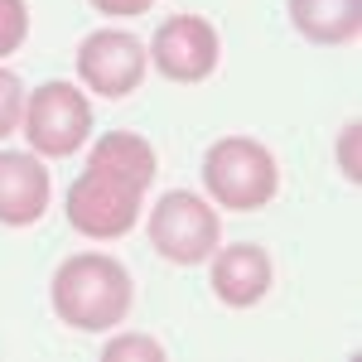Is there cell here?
I'll return each mask as SVG.
<instances>
[{
  "instance_id": "8",
  "label": "cell",
  "mask_w": 362,
  "mask_h": 362,
  "mask_svg": "<svg viewBox=\"0 0 362 362\" xmlns=\"http://www.w3.org/2000/svg\"><path fill=\"white\" fill-rule=\"evenodd\" d=\"M54 179L39 155L0 150V227H34L49 213Z\"/></svg>"
},
{
  "instance_id": "13",
  "label": "cell",
  "mask_w": 362,
  "mask_h": 362,
  "mask_svg": "<svg viewBox=\"0 0 362 362\" xmlns=\"http://www.w3.org/2000/svg\"><path fill=\"white\" fill-rule=\"evenodd\" d=\"M20 116H25V83L10 68H0V140L20 131Z\"/></svg>"
},
{
  "instance_id": "16",
  "label": "cell",
  "mask_w": 362,
  "mask_h": 362,
  "mask_svg": "<svg viewBox=\"0 0 362 362\" xmlns=\"http://www.w3.org/2000/svg\"><path fill=\"white\" fill-rule=\"evenodd\" d=\"M97 15H116V20H131V15H145L155 0H87Z\"/></svg>"
},
{
  "instance_id": "10",
  "label": "cell",
  "mask_w": 362,
  "mask_h": 362,
  "mask_svg": "<svg viewBox=\"0 0 362 362\" xmlns=\"http://www.w3.org/2000/svg\"><path fill=\"white\" fill-rule=\"evenodd\" d=\"M87 169H102L112 179H126L136 189H150L155 174H160V160H155V145L145 136H136V131H107V136L92 145Z\"/></svg>"
},
{
  "instance_id": "2",
  "label": "cell",
  "mask_w": 362,
  "mask_h": 362,
  "mask_svg": "<svg viewBox=\"0 0 362 362\" xmlns=\"http://www.w3.org/2000/svg\"><path fill=\"white\" fill-rule=\"evenodd\" d=\"M203 189L213 208L256 213L280 194V165L276 155L251 136H223L203 155Z\"/></svg>"
},
{
  "instance_id": "12",
  "label": "cell",
  "mask_w": 362,
  "mask_h": 362,
  "mask_svg": "<svg viewBox=\"0 0 362 362\" xmlns=\"http://www.w3.org/2000/svg\"><path fill=\"white\" fill-rule=\"evenodd\" d=\"M102 358H107V362H126V358L165 362V348H160V338H150V334H116L112 343L102 348Z\"/></svg>"
},
{
  "instance_id": "1",
  "label": "cell",
  "mask_w": 362,
  "mask_h": 362,
  "mask_svg": "<svg viewBox=\"0 0 362 362\" xmlns=\"http://www.w3.org/2000/svg\"><path fill=\"white\" fill-rule=\"evenodd\" d=\"M49 300H54V314L68 329L112 334L126 324V314L136 305V280L107 251H78L54 271Z\"/></svg>"
},
{
  "instance_id": "15",
  "label": "cell",
  "mask_w": 362,
  "mask_h": 362,
  "mask_svg": "<svg viewBox=\"0 0 362 362\" xmlns=\"http://www.w3.org/2000/svg\"><path fill=\"white\" fill-rule=\"evenodd\" d=\"M338 169H343V179H353L358 184V121H348L343 126V140H338Z\"/></svg>"
},
{
  "instance_id": "9",
  "label": "cell",
  "mask_w": 362,
  "mask_h": 362,
  "mask_svg": "<svg viewBox=\"0 0 362 362\" xmlns=\"http://www.w3.org/2000/svg\"><path fill=\"white\" fill-rule=\"evenodd\" d=\"M213 295L227 309H251L266 300L271 290V256L256 242H237V247H218L213 256Z\"/></svg>"
},
{
  "instance_id": "3",
  "label": "cell",
  "mask_w": 362,
  "mask_h": 362,
  "mask_svg": "<svg viewBox=\"0 0 362 362\" xmlns=\"http://www.w3.org/2000/svg\"><path fill=\"white\" fill-rule=\"evenodd\" d=\"M25 140L39 160H68L78 155L92 136V102H87L83 87L73 83H39L25 97Z\"/></svg>"
},
{
  "instance_id": "4",
  "label": "cell",
  "mask_w": 362,
  "mask_h": 362,
  "mask_svg": "<svg viewBox=\"0 0 362 362\" xmlns=\"http://www.w3.org/2000/svg\"><path fill=\"white\" fill-rule=\"evenodd\" d=\"M150 247L165 256L169 266H203L213 251L223 247V218L208 198L189 194V189H169L155 208H150Z\"/></svg>"
},
{
  "instance_id": "14",
  "label": "cell",
  "mask_w": 362,
  "mask_h": 362,
  "mask_svg": "<svg viewBox=\"0 0 362 362\" xmlns=\"http://www.w3.org/2000/svg\"><path fill=\"white\" fill-rule=\"evenodd\" d=\"M29 34V5L25 0H0V58H10Z\"/></svg>"
},
{
  "instance_id": "7",
  "label": "cell",
  "mask_w": 362,
  "mask_h": 362,
  "mask_svg": "<svg viewBox=\"0 0 362 362\" xmlns=\"http://www.w3.org/2000/svg\"><path fill=\"white\" fill-rule=\"evenodd\" d=\"M150 73V54L131 29H92L78 44V78L97 97H131Z\"/></svg>"
},
{
  "instance_id": "5",
  "label": "cell",
  "mask_w": 362,
  "mask_h": 362,
  "mask_svg": "<svg viewBox=\"0 0 362 362\" xmlns=\"http://www.w3.org/2000/svg\"><path fill=\"white\" fill-rule=\"evenodd\" d=\"M140 198H145V189H136V184L112 179L102 169H83L68 184L63 213H68L73 232H83L92 242H116L140 223Z\"/></svg>"
},
{
  "instance_id": "11",
  "label": "cell",
  "mask_w": 362,
  "mask_h": 362,
  "mask_svg": "<svg viewBox=\"0 0 362 362\" xmlns=\"http://www.w3.org/2000/svg\"><path fill=\"white\" fill-rule=\"evenodd\" d=\"M290 20L309 44H353L362 34V0H290Z\"/></svg>"
},
{
  "instance_id": "6",
  "label": "cell",
  "mask_w": 362,
  "mask_h": 362,
  "mask_svg": "<svg viewBox=\"0 0 362 362\" xmlns=\"http://www.w3.org/2000/svg\"><path fill=\"white\" fill-rule=\"evenodd\" d=\"M145 54L155 63V73L169 83H208L223 63V39L203 15H169L160 20Z\"/></svg>"
}]
</instances>
